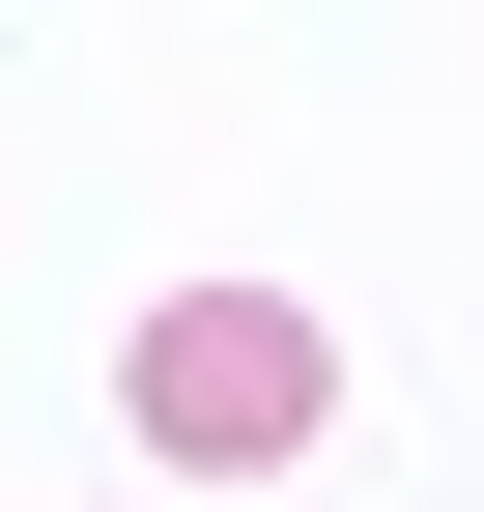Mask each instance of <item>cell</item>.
<instances>
[{
  "label": "cell",
  "mask_w": 484,
  "mask_h": 512,
  "mask_svg": "<svg viewBox=\"0 0 484 512\" xmlns=\"http://www.w3.org/2000/svg\"><path fill=\"white\" fill-rule=\"evenodd\" d=\"M114 399H143V456H200V484H257V456H314V313H285V285H171Z\"/></svg>",
  "instance_id": "obj_1"
}]
</instances>
